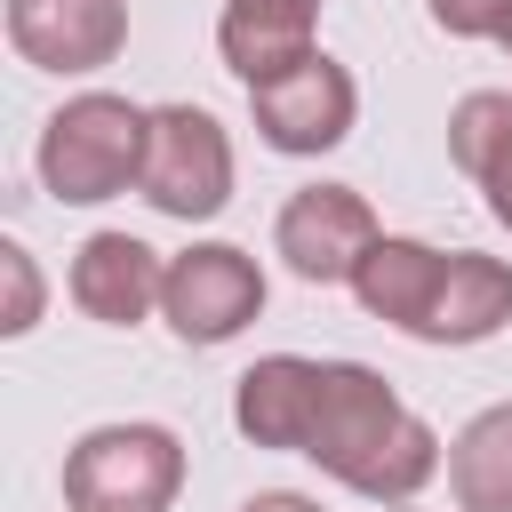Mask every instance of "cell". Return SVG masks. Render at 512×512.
I'll return each instance as SVG.
<instances>
[{
    "instance_id": "ba28073f",
    "label": "cell",
    "mask_w": 512,
    "mask_h": 512,
    "mask_svg": "<svg viewBox=\"0 0 512 512\" xmlns=\"http://www.w3.org/2000/svg\"><path fill=\"white\" fill-rule=\"evenodd\" d=\"M8 48L32 72H104L128 48L120 0H8Z\"/></svg>"
},
{
    "instance_id": "5bb4252c",
    "label": "cell",
    "mask_w": 512,
    "mask_h": 512,
    "mask_svg": "<svg viewBox=\"0 0 512 512\" xmlns=\"http://www.w3.org/2000/svg\"><path fill=\"white\" fill-rule=\"evenodd\" d=\"M448 160L480 184L488 216L512 232V96L504 88L456 96V112H448Z\"/></svg>"
},
{
    "instance_id": "9c48e42d",
    "label": "cell",
    "mask_w": 512,
    "mask_h": 512,
    "mask_svg": "<svg viewBox=\"0 0 512 512\" xmlns=\"http://www.w3.org/2000/svg\"><path fill=\"white\" fill-rule=\"evenodd\" d=\"M72 304L96 320V328H136L160 312V288H168V256L144 248L136 232H88L72 248V272H64Z\"/></svg>"
},
{
    "instance_id": "7c38bea8",
    "label": "cell",
    "mask_w": 512,
    "mask_h": 512,
    "mask_svg": "<svg viewBox=\"0 0 512 512\" xmlns=\"http://www.w3.org/2000/svg\"><path fill=\"white\" fill-rule=\"evenodd\" d=\"M504 320H512V264L480 248H448V272L432 288L416 344H488Z\"/></svg>"
},
{
    "instance_id": "ffe728a7",
    "label": "cell",
    "mask_w": 512,
    "mask_h": 512,
    "mask_svg": "<svg viewBox=\"0 0 512 512\" xmlns=\"http://www.w3.org/2000/svg\"><path fill=\"white\" fill-rule=\"evenodd\" d=\"M504 48H512V24H504Z\"/></svg>"
},
{
    "instance_id": "ac0fdd59",
    "label": "cell",
    "mask_w": 512,
    "mask_h": 512,
    "mask_svg": "<svg viewBox=\"0 0 512 512\" xmlns=\"http://www.w3.org/2000/svg\"><path fill=\"white\" fill-rule=\"evenodd\" d=\"M240 512H320L312 496H296V488H264V496H248Z\"/></svg>"
},
{
    "instance_id": "e0dca14e",
    "label": "cell",
    "mask_w": 512,
    "mask_h": 512,
    "mask_svg": "<svg viewBox=\"0 0 512 512\" xmlns=\"http://www.w3.org/2000/svg\"><path fill=\"white\" fill-rule=\"evenodd\" d=\"M424 8L448 40H504V24H512V0H424Z\"/></svg>"
},
{
    "instance_id": "52a82bcc",
    "label": "cell",
    "mask_w": 512,
    "mask_h": 512,
    "mask_svg": "<svg viewBox=\"0 0 512 512\" xmlns=\"http://www.w3.org/2000/svg\"><path fill=\"white\" fill-rule=\"evenodd\" d=\"M376 240H384V224L352 184H304V192H288V208L272 224L280 264L296 280H312V288H336V280L352 288V272H360V256Z\"/></svg>"
},
{
    "instance_id": "8fae6325",
    "label": "cell",
    "mask_w": 512,
    "mask_h": 512,
    "mask_svg": "<svg viewBox=\"0 0 512 512\" xmlns=\"http://www.w3.org/2000/svg\"><path fill=\"white\" fill-rule=\"evenodd\" d=\"M312 408H320V360H304V352H264L232 384V424L256 448H296L304 456Z\"/></svg>"
},
{
    "instance_id": "8992f818",
    "label": "cell",
    "mask_w": 512,
    "mask_h": 512,
    "mask_svg": "<svg viewBox=\"0 0 512 512\" xmlns=\"http://www.w3.org/2000/svg\"><path fill=\"white\" fill-rule=\"evenodd\" d=\"M256 312H264V272H256L248 248H232V240H192L184 256H168L160 320H168L184 344H232Z\"/></svg>"
},
{
    "instance_id": "d6986e66",
    "label": "cell",
    "mask_w": 512,
    "mask_h": 512,
    "mask_svg": "<svg viewBox=\"0 0 512 512\" xmlns=\"http://www.w3.org/2000/svg\"><path fill=\"white\" fill-rule=\"evenodd\" d=\"M384 512H416V504H384Z\"/></svg>"
},
{
    "instance_id": "2e32d148",
    "label": "cell",
    "mask_w": 512,
    "mask_h": 512,
    "mask_svg": "<svg viewBox=\"0 0 512 512\" xmlns=\"http://www.w3.org/2000/svg\"><path fill=\"white\" fill-rule=\"evenodd\" d=\"M0 272H8V312H0V336H24L40 320V272H32V248L24 240H0Z\"/></svg>"
},
{
    "instance_id": "30bf717a",
    "label": "cell",
    "mask_w": 512,
    "mask_h": 512,
    "mask_svg": "<svg viewBox=\"0 0 512 512\" xmlns=\"http://www.w3.org/2000/svg\"><path fill=\"white\" fill-rule=\"evenodd\" d=\"M312 24H320V0H224L216 56L240 88H264L312 56Z\"/></svg>"
},
{
    "instance_id": "9a60e30c",
    "label": "cell",
    "mask_w": 512,
    "mask_h": 512,
    "mask_svg": "<svg viewBox=\"0 0 512 512\" xmlns=\"http://www.w3.org/2000/svg\"><path fill=\"white\" fill-rule=\"evenodd\" d=\"M448 496L456 512H512V400L480 408L448 440Z\"/></svg>"
},
{
    "instance_id": "4fadbf2b",
    "label": "cell",
    "mask_w": 512,
    "mask_h": 512,
    "mask_svg": "<svg viewBox=\"0 0 512 512\" xmlns=\"http://www.w3.org/2000/svg\"><path fill=\"white\" fill-rule=\"evenodd\" d=\"M440 272H448V256H440L432 240L384 232V240L360 256V272H352V296H360V312H368V320H392L400 336H416V328H424V312H432V288H440Z\"/></svg>"
},
{
    "instance_id": "277c9868",
    "label": "cell",
    "mask_w": 512,
    "mask_h": 512,
    "mask_svg": "<svg viewBox=\"0 0 512 512\" xmlns=\"http://www.w3.org/2000/svg\"><path fill=\"white\" fill-rule=\"evenodd\" d=\"M160 216L208 224L232 200V136L208 104H152V144H144V184Z\"/></svg>"
},
{
    "instance_id": "5b68a950",
    "label": "cell",
    "mask_w": 512,
    "mask_h": 512,
    "mask_svg": "<svg viewBox=\"0 0 512 512\" xmlns=\"http://www.w3.org/2000/svg\"><path fill=\"white\" fill-rule=\"evenodd\" d=\"M248 120H256V136L272 144V152H288V160H320V152H336L344 136H352V120H360V88H352V72L336 64V56H304V64H288L280 80H264V88H248Z\"/></svg>"
},
{
    "instance_id": "3957f363",
    "label": "cell",
    "mask_w": 512,
    "mask_h": 512,
    "mask_svg": "<svg viewBox=\"0 0 512 512\" xmlns=\"http://www.w3.org/2000/svg\"><path fill=\"white\" fill-rule=\"evenodd\" d=\"M184 488V440L168 424H96L64 456L72 512H168Z\"/></svg>"
},
{
    "instance_id": "6da1fadb",
    "label": "cell",
    "mask_w": 512,
    "mask_h": 512,
    "mask_svg": "<svg viewBox=\"0 0 512 512\" xmlns=\"http://www.w3.org/2000/svg\"><path fill=\"white\" fill-rule=\"evenodd\" d=\"M304 456L368 504H416V488L448 464L440 432L368 360H320V408H312Z\"/></svg>"
},
{
    "instance_id": "7a4b0ae2",
    "label": "cell",
    "mask_w": 512,
    "mask_h": 512,
    "mask_svg": "<svg viewBox=\"0 0 512 512\" xmlns=\"http://www.w3.org/2000/svg\"><path fill=\"white\" fill-rule=\"evenodd\" d=\"M144 144H152V112L128 104V96H112V88H88V96H72V104L48 112L32 160H40L48 200L96 208V200L144 184Z\"/></svg>"
}]
</instances>
